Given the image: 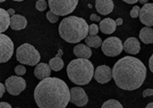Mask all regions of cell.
I'll use <instances>...</instances> for the list:
<instances>
[{
	"label": "cell",
	"mask_w": 153,
	"mask_h": 108,
	"mask_svg": "<svg viewBox=\"0 0 153 108\" xmlns=\"http://www.w3.org/2000/svg\"><path fill=\"white\" fill-rule=\"evenodd\" d=\"M34 99L39 108H65L71 100V92L63 80L49 77L36 86Z\"/></svg>",
	"instance_id": "cell-1"
},
{
	"label": "cell",
	"mask_w": 153,
	"mask_h": 108,
	"mask_svg": "<svg viewBox=\"0 0 153 108\" xmlns=\"http://www.w3.org/2000/svg\"><path fill=\"white\" fill-rule=\"evenodd\" d=\"M147 75L144 64L134 56L119 59L113 67V79L117 86L124 90H135L142 87Z\"/></svg>",
	"instance_id": "cell-2"
},
{
	"label": "cell",
	"mask_w": 153,
	"mask_h": 108,
	"mask_svg": "<svg viewBox=\"0 0 153 108\" xmlns=\"http://www.w3.org/2000/svg\"><path fill=\"white\" fill-rule=\"evenodd\" d=\"M89 28L90 26L83 18L68 16L60 22L58 32L65 41L76 44L89 36Z\"/></svg>",
	"instance_id": "cell-3"
},
{
	"label": "cell",
	"mask_w": 153,
	"mask_h": 108,
	"mask_svg": "<svg viewBox=\"0 0 153 108\" xmlns=\"http://www.w3.org/2000/svg\"><path fill=\"white\" fill-rule=\"evenodd\" d=\"M67 76L69 80L78 85H87L94 77L93 64L88 59L77 58L71 61L67 66Z\"/></svg>",
	"instance_id": "cell-4"
},
{
	"label": "cell",
	"mask_w": 153,
	"mask_h": 108,
	"mask_svg": "<svg viewBox=\"0 0 153 108\" xmlns=\"http://www.w3.org/2000/svg\"><path fill=\"white\" fill-rule=\"evenodd\" d=\"M16 59L22 64L34 66L39 64L40 54L32 45L24 43L17 48Z\"/></svg>",
	"instance_id": "cell-5"
},
{
	"label": "cell",
	"mask_w": 153,
	"mask_h": 108,
	"mask_svg": "<svg viewBox=\"0 0 153 108\" xmlns=\"http://www.w3.org/2000/svg\"><path fill=\"white\" fill-rule=\"evenodd\" d=\"M78 4L77 0H49L50 11L57 16H65L73 13Z\"/></svg>",
	"instance_id": "cell-6"
},
{
	"label": "cell",
	"mask_w": 153,
	"mask_h": 108,
	"mask_svg": "<svg viewBox=\"0 0 153 108\" xmlns=\"http://www.w3.org/2000/svg\"><path fill=\"white\" fill-rule=\"evenodd\" d=\"M101 50L105 55L115 57L119 55L124 50V44L117 37H109L103 41Z\"/></svg>",
	"instance_id": "cell-7"
},
{
	"label": "cell",
	"mask_w": 153,
	"mask_h": 108,
	"mask_svg": "<svg viewBox=\"0 0 153 108\" xmlns=\"http://www.w3.org/2000/svg\"><path fill=\"white\" fill-rule=\"evenodd\" d=\"M6 91L12 96L20 95L26 89V81L23 78L19 76H11L5 81Z\"/></svg>",
	"instance_id": "cell-8"
},
{
	"label": "cell",
	"mask_w": 153,
	"mask_h": 108,
	"mask_svg": "<svg viewBox=\"0 0 153 108\" xmlns=\"http://www.w3.org/2000/svg\"><path fill=\"white\" fill-rule=\"evenodd\" d=\"M0 45H1V63H6L9 61L13 54V42L5 34H0Z\"/></svg>",
	"instance_id": "cell-9"
},
{
	"label": "cell",
	"mask_w": 153,
	"mask_h": 108,
	"mask_svg": "<svg viewBox=\"0 0 153 108\" xmlns=\"http://www.w3.org/2000/svg\"><path fill=\"white\" fill-rule=\"evenodd\" d=\"M70 92H71L70 102L72 104H74V106L79 107H82L88 104V102H89L88 96H87L86 92L84 91V90L82 89L81 87L72 88L70 90Z\"/></svg>",
	"instance_id": "cell-10"
},
{
	"label": "cell",
	"mask_w": 153,
	"mask_h": 108,
	"mask_svg": "<svg viewBox=\"0 0 153 108\" xmlns=\"http://www.w3.org/2000/svg\"><path fill=\"white\" fill-rule=\"evenodd\" d=\"M113 78V69L108 65H100L95 69L94 79L100 84H106Z\"/></svg>",
	"instance_id": "cell-11"
},
{
	"label": "cell",
	"mask_w": 153,
	"mask_h": 108,
	"mask_svg": "<svg viewBox=\"0 0 153 108\" xmlns=\"http://www.w3.org/2000/svg\"><path fill=\"white\" fill-rule=\"evenodd\" d=\"M140 21L143 24L146 25L147 27L153 26V4L149 3L144 4L141 8L140 12Z\"/></svg>",
	"instance_id": "cell-12"
},
{
	"label": "cell",
	"mask_w": 153,
	"mask_h": 108,
	"mask_svg": "<svg viewBox=\"0 0 153 108\" xmlns=\"http://www.w3.org/2000/svg\"><path fill=\"white\" fill-rule=\"evenodd\" d=\"M95 5L97 12L101 15H108L114 9V2L112 0H97Z\"/></svg>",
	"instance_id": "cell-13"
},
{
	"label": "cell",
	"mask_w": 153,
	"mask_h": 108,
	"mask_svg": "<svg viewBox=\"0 0 153 108\" xmlns=\"http://www.w3.org/2000/svg\"><path fill=\"white\" fill-rule=\"evenodd\" d=\"M124 50L130 55H137L141 50V45L136 38H128L124 43Z\"/></svg>",
	"instance_id": "cell-14"
},
{
	"label": "cell",
	"mask_w": 153,
	"mask_h": 108,
	"mask_svg": "<svg viewBox=\"0 0 153 108\" xmlns=\"http://www.w3.org/2000/svg\"><path fill=\"white\" fill-rule=\"evenodd\" d=\"M34 75L35 77H37V79L40 81L49 78L51 75V68L49 64L45 63H39L38 65H36L34 69Z\"/></svg>",
	"instance_id": "cell-15"
},
{
	"label": "cell",
	"mask_w": 153,
	"mask_h": 108,
	"mask_svg": "<svg viewBox=\"0 0 153 108\" xmlns=\"http://www.w3.org/2000/svg\"><path fill=\"white\" fill-rule=\"evenodd\" d=\"M117 23L116 21L111 18H106L101 20L100 22V30L104 34H112L117 30Z\"/></svg>",
	"instance_id": "cell-16"
},
{
	"label": "cell",
	"mask_w": 153,
	"mask_h": 108,
	"mask_svg": "<svg viewBox=\"0 0 153 108\" xmlns=\"http://www.w3.org/2000/svg\"><path fill=\"white\" fill-rule=\"evenodd\" d=\"M74 54L78 58L88 59L92 55V51L91 47L84 44H78L74 47Z\"/></svg>",
	"instance_id": "cell-17"
},
{
	"label": "cell",
	"mask_w": 153,
	"mask_h": 108,
	"mask_svg": "<svg viewBox=\"0 0 153 108\" xmlns=\"http://www.w3.org/2000/svg\"><path fill=\"white\" fill-rule=\"evenodd\" d=\"M27 20L24 16L20 14H15L11 17V23L10 27L13 30H21L26 28L27 26Z\"/></svg>",
	"instance_id": "cell-18"
},
{
	"label": "cell",
	"mask_w": 153,
	"mask_h": 108,
	"mask_svg": "<svg viewBox=\"0 0 153 108\" xmlns=\"http://www.w3.org/2000/svg\"><path fill=\"white\" fill-rule=\"evenodd\" d=\"M141 41L144 44H152L153 43V29L151 27H143L139 34Z\"/></svg>",
	"instance_id": "cell-19"
},
{
	"label": "cell",
	"mask_w": 153,
	"mask_h": 108,
	"mask_svg": "<svg viewBox=\"0 0 153 108\" xmlns=\"http://www.w3.org/2000/svg\"><path fill=\"white\" fill-rule=\"evenodd\" d=\"M0 19H1L0 30H1V33H4L8 29V27L10 26L11 17H10L9 13H7V11H5L3 8L0 9Z\"/></svg>",
	"instance_id": "cell-20"
},
{
	"label": "cell",
	"mask_w": 153,
	"mask_h": 108,
	"mask_svg": "<svg viewBox=\"0 0 153 108\" xmlns=\"http://www.w3.org/2000/svg\"><path fill=\"white\" fill-rule=\"evenodd\" d=\"M85 42L89 47H93V48H99L103 44L101 38L98 35H95V36L89 35L85 38Z\"/></svg>",
	"instance_id": "cell-21"
},
{
	"label": "cell",
	"mask_w": 153,
	"mask_h": 108,
	"mask_svg": "<svg viewBox=\"0 0 153 108\" xmlns=\"http://www.w3.org/2000/svg\"><path fill=\"white\" fill-rule=\"evenodd\" d=\"M51 70L55 71V72H59L63 69L64 67V61L62 58L60 57H56L55 56L54 58L50 59L49 63H48Z\"/></svg>",
	"instance_id": "cell-22"
},
{
	"label": "cell",
	"mask_w": 153,
	"mask_h": 108,
	"mask_svg": "<svg viewBox=\"0 0 153 108\" xmlns=\"http://www.w3.org/2000/svg\"><path fill=\"white\" fill-rule=\"evenodd\" d=\"M101 108H124L122 104L116 100V99H109L108 101H106L103 105Z\"/></svg>",
	"instance_id": "cell-23"
},
{
	"label": "cell",
	"mask_w": 153,
	"mask_h": 108,
	"mask_svg": "<svg viewBox=\"0 0 153 108\" xmlns=\"http://www.w3.org/2000/svg\"><path fill=\"white\" fill-rule=\"evenodd\" d=\"M35 7L37 10L42 12V11H45L48 7V4H47V2L45 0H39L36 2V4H35Z\"/></svg>",
	"instance_id": "cell-24"
},
{
	"label": "cell",
	"mask_w": 153,
	"mask_h": 108,
	"mask_svg": "<svg viewBox=\"0 0 153 108\" xmlns=\"http://www.w3.org/2000/svg\"><path fill=\"white\" fill-rule=\"evenodd\" d=\"M47 19L51 22V23H56L59 19H58V16L56 14H55L53 12L49 11L47 13Z\"/></svg>",
	"instance_id": "cell-25"
},
{
	"label": "cell",
	"mask_w": 153,
	"mask_h": 108,
	"mask_svg": "<svg viewBox=\"0 0 153 108\" xmlns=\"http://www.w3.org/2000/svg\"><path fill=\"white\" fill-rule=\"evenodd\" d=\"M14 72H15L17 76H22L26 73V68L22 64H20L14 68Z\"/></svg>",
	"instance_id": "cell-26"
},
{
	"label": "cell",
	"mask_w": 153,
	"mask_h": 108,
	"mask_svg": "<svg viewBox=\"0 0 153 108\" xmlns=\"http://www.w3.org/2000/svg\"><path fill=\"white\" fill-rule=\"evenodd\" d=\"M140 12H141V8L138 5H134L130 12V15L132 18H137L138 16H140Z\"/></svg>",
	"instance_id": "cell-27"
},
{
	"label": "cell",
	"mask_w": 153,
	"mask_h": 108,
	"mask_svg": "<svg viewBox=\"0 0 153 108\" xmlns=\"http://www.w3.org/2000/svg\"><path fill=\"white\" fill-rule=\"evenodd\" d=\"M99 30H100V26H98L97 24H91L90 25L89 28V34L91 36H95L98 34Z\"/></svg>",
	"instance_id": "cell-28"
},
{
	"label": "cell",
	"mask_w": 153,
	"mask_h": 108,
	"mask_svg": "<svg viewBox=\"0 0 153 108\" xmlns=\"http://www.w3.org/2000/svg\"><path fill=\"white\" fill-rule=\"evenodd\" d=\"M153 96V90L152 89H147L143 91V98H147V97H152Z\"/></svg>",
	"instance_id": "cell-29"
},
{
	"label": "cell",
	"mask_w": 153,
	"mask_h": 108,
	"mask_svg": "<svg viewBox=\"0 0 153 108\" xmlns=\"http://www.w3.org/2000/svg\"><path fill=\"white\" fill-rule=\"evenodd\" d=\"M90 20L91 21H101L100 20V17L99 16V15H97V14H95V13H92L91 16H90Z\"/></svg>",
	"instance_id": "cell-30"
},
{
	"label": "cell",
	"mask_w": 153,
	"mask_h": 108,
	"mask_svg": "<svg viewBox=\"0 0 153 108\" xmlns=\"http://www.w3.org/2000/svg\"><path fill=\"white\" fill-rule=\"evenodd\" d=\"M0 89H1V93H0V97L2 98L4 93L6 91V88H5V85H4L3 83H0Z\"/></svg>",
	"instance_id": "cell-31"
},
{
	"label": "cell",
	"mask_w": 153,
	"mask_h": 108,
	"mask_svg": "<svg viewBox=\"0 0 153 108\" xmlns=\"http://www.w3.org/2000/svg\"><path fill=\"white\" fill-rule=\"evenodd\" d=\"M149 67H150L151 72L153 73V54L150 57V59H149Z\"/></svg>",
	"instance_id": "cell-32"
},
{
	"label": "cell",
	"mask_w": 153,
	"mask_h": 108,
	"mask_svg": "<svg viewBox=\"0 0 153 108\" xmlns=\"http://www.w3.org/2000/svg\"><path fill=\"white\" fill-rule=\"evenodd\" d=\"M0 108H12V107L6 102H1L0 103Z\"/></svg>",
	"instance_id": "cell-33"
},
{
	"label": "cell",
	"mask_w": 153,
	"mask_h": 108,
	"mask_svg": "<svg viewBox=\"0 0 153 108\" xmlns=\"http://www.w3.org/2000/svg\"><path fill=\"white\" fill-rule=\"evenodd\" d=\"M116 23H117V25H118V26L122 25V24H123V19H122V18H117V19L116 20Z\"/></svg>",
	"instance_id": "cell-34"
},
{
	"label": "cell",
	"mask_w": 153,
	"mask_h": 108,
	"mask_svg": "<svg viewBox=\"0 0 153 108\" xmlns=\"http://www.w3.org/2000/svg\"><path fill=\"white\" fill-rule=\"evenodd\" d=\"M7 13H9V15H11V17H12V16H13V15H15V13H14L15 12H14V10H13V9H12V8L8 9V10H7Z\"/></svg>",
	"instance_id": "cell-35"
},
{
	"label": "cell",
	"mask_w": 153,
	"mask_h": 108,
	"mask_svg": "<svg viewBox=\"0 0 153 108\" xmlns=\"http://www.w3.org/2000/svg\"><path fill=\"white\" fill-rule=\"evenodd\" d=\"M124 2H126L127 4H136L138 1L137 0H125Z\"/></svg>",
	"instance_id": "cell-36"
},
{
	"label": "cell",
	"mask_w": 153,
	"mask_h": 108,
	"mask_svg": "<svg viewBox=\"0 0 153 108\" xmlns=\"http://www.w3.org/2000/svg\"><path fill=\"white\" fill-rule=\"evenodd\" d=\"M62 55H63V51L61 50V49H59L58 50V53L56 54V57H60V58H62Z\"/></svg>",
	"instance_id": "cell-37"
},
{
	"label": "cell",
	"mask_w": 153,
	"mask_h": 108,
	"mask_svg": "<svg viewBox=\"0 0 153 108\" xmlns=\"http://www.w3.org/2000/svg\"><path fill=\"white\" fill-rule=\"evenodd\" d=\"M139 2H140L141 4H143V5H144V4H149V2H148L147 0H140Z\"/></svg>",
	"instance_id": "cell-38"
},
{
	"label": "cell",
	"mask_w": 153,
	"mask_h": 108,
	"mask_svg": "<svg viewBox=\"0 0 153 108\" xmlns=\"http://www.w3.org/2000/svg\"><path fill=\"white\" fill-rule=\"evenodd\" d=\"M145 108H153V102L150 103V104H148V105H147V107H146Z\"/></svg>",
	"instance_id": "cell-39"
},
{
	"label": "cell",
	"mask_w": 153,
	"mask_h": 108,
	"mask_svg": "<svg viewBox=\"0 0 153 108\" xmlns=\"http://www.w3.org/2000/svg\"><path fill=\"white\" fill-rule=\"evenodd\" d=\"M16 108H19V107H16Z\"/></svg>",
	"instance_id": "cell-40"
}]
</instances>
